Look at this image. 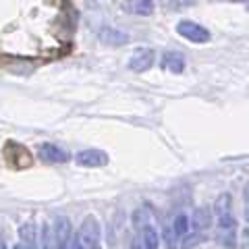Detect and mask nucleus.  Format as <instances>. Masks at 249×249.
Wrapping results in <instances>:
<instances>
[{
	"instance_id": "423d86ee",
	"label": "nucleus",
	"mask_w": 249,
	"mask_h": 249,
	"mask_svg": "<svg viewBox=\"0 0 249 249\" xmlns=\"http://www.w3.org/2000/svg\"><path fill=\"white\" fill-rule=\"evenodd\" d=\"M75 162L85 168H100L108 164V154L102 150H81L75 156Z\"/></svg>"
},
{
	"instance_id": "1a4fd4ad",
	"label": "nucleus",
	"mask_w": 249,
	"mask_h": 249,
	"mask_svg": "<svg viewBox=\"0 0 249 249\" xmlns=\"http://www.w3.org/2000/svg\"><path fill=\"white\" fill-rule=\"evenodd\" d=\"M212 224V212L208 208H196V212L191 216V231H206Z\"/></svg>"
},
{
	"instance_id": "f03ea898",
	"label": "nucleus",
	"mask_w": 249,
	"mask_h": 249,
	"mask_svg": "<svg viewBox=\"0 0 249 249\" xmlns=\"http://www.w3.org/2000/svg\"><path fill=\"white\" fill-rule=\"evenodd\" d=\"M177 34L181 37H185V40L193 42V44H206V42H210V31L204 25L196 23V21H178Z\"/></svg>"
},
{
	"instance_id": "f257e3e1",
	"label": "nucleus",
	"mask_w": 249,
	"mask_h": 249,
	"mask_svg": "<svg viewBox=\"0 0 249 249\" xmlns=\"http://www.w3.org/2000/svg\"><path fill=\"white\" fill-rule=\"evenodd\" d=\"M79 239L85 249H102V245H100L102 237H100V224L96 216H85L79 229Z\"/></svg>"
},
{
	"instance_id": "4be33fe9",
	"label": "nucleus",
	"mask_w": 249,
	"mask_h": 249,
	"mask_svg": "<svg viewBox=\"0 0 249 249\" xmlns=\"http://www.w3.org/2000/svg\"><path fill=\"white\" fill-rule=\"evenodd\" d=\"M13 249H27V247H25V245H23V243H17V245H15Z\"/></svg>"
},
{
	"instance_id": "2eb2a0df",
	"label": "nucleus",
	"mask_w": 249,
	"mask_h": 249,
	"mask_svg": "<svg viewBox=\"0 0 249 249\" xmlns=\"http://www.w3.org/2000/svg\"><path fill=\"white\" fill-rule=\"evenodd\" d=\"M40 245H42V249H56V241H54L50 224H42V241H40Z\"/></svg>"
},
{
	"instance_id": "a211bd4d",
	"label": "nucleus",
	"mask_w": 249,
	"mask_h": 249,
	"mask_svg": "<svg viewBox=\"0 0 249 249\" xmlns=\"http://www.w3.org/2000/svg\"><path fill=\"white\" fill-rule=\"evenodd\" d=\"M131 249H147V247L143 243V239L137 237V239H133V243H131Z\"/></svg>"
},
{
	"instance_id": "aec40b11",
	"label": "nucleus",
	"mask_w": 249,
	"mask_h": 249,
	"mask_svg": "<svg viewBox=\"0 0 249 249\" xmlns=\"http://www.w3.org/2000/svg\"><path fill=\"white\" fill-rule=\"evenodd\" d=\"M243 197H245V206H249V183L245 185V189H243Z\"/></svg>"
},
{
	"instance_id": "39448f33",
	"label": "nucleus",
	"mask_w": 249,
	"mask_h": 249,
	"mask_svg": "<svg viewBox=\"0 0 249 249\" xmlns=\"http://www.w3.org/2000/svg\"><path fill=\"white\" fill-rule=\"evenodd\" d=\"M156 62V52L152 48H137L129 58V69L135 73H145L150 71Z\"/></svg>"
},
{
	"instance_id": "9b49d317",
	"label": "nucleus",
	"mask_w": 249,
	"mask_h": 249,
	"mask_svg": "<svg viewBox=\"0 0 249 249\" xmlns=\"http://www.w3.org/2000/svg\"><path fill=\"white\" fill-rule=\"evenodd\" d=\"M142 239H143V243H145L147 249H158L160 247V235H158V231H156L152 224H145L143 227Z\"/></svg>"
},
{
	"instance_id": "7ed1b4c3",
	"label": "nucleus",
	"mask_w": 249,
	"mask_h": 249,
	"mask_svg": "<svg viewBox=\"0 0 249 249\" xmlns=\"http://www.w3.org/2000/svg\"><path fill=\"white\" fill-rule=\"evenodd\" d=\"M37 158L46 162V164H65V162L71 160V156H69V152L62 150V147H58L56 143L46 142V143L37 145Z\"/></svg>"
},
{
	"instance_id": "412c9836",
	"label": "nucleus",
	"mask_w": 249,
	"mask_h": 249,
	"mask_svg": "<svg viewBox=\"0 0 249 249\" xmlns=\"http://www.w3.org/2000/svg\"><path fill=\"white\" fill-rule=\"evenodd\" d=\"M245 222L249 224V206H245Z\"/></svg>"
},
{
	"instance_id": "dca6fc26",
	"label": "nucleus",
	"mask_w": 249,
	"mask_h": 249,
	"mask_svg": "<svg viewBox=\"0 0 249 249\" xmlns=\"http://www.w3.org/2000/svg\"><path fill=\"white\" fill-rule=\"evenodd\" d=\"M196 2L197 0H166V6L168 9H175V11H181V9H185V6H191Z\"/></svg>"
},
{
	"instance_id": "f8f14e48",
	"label": "nucleus",
	"mask_w": 249,
	"mask_h": 249,
	"mask_svg": "<svg viewBox=\"0 0 249 249\" xmlns=\"http://www.w3.org/2000/svg\"><path fill=\"white\" fill-rule=\"evenodd\" d=\"M170 227H173V231L177 232V237H187L189 235V231H191V220H189V216L187 214H178Z\"/></svg>"
},
{
	"instance_id": "9d476101",
	"label": "nucleus",
	"mask_w": 249,
	"mask_h": 249,
	"mask_svg": "<svg viewBox=\"0 0 249 249\" xmlns=\"http://www.w3.org/2000/svg\"><path fill=\"white\" fill-rule=\"evenodd\" d=\"M100 40L104 44H110V46H123L129 42V36L127 34H121V31H116L112 27H106L100 31Z\"/></svg>"
},
{
	"instance_id": "f3484780",
	"label": "nucleus",
	"mask_w": 249,
	"mask_h": 249,
	"mask_svg": "<svg viewBox=\"0 0 249 249\" xmlns=\"http://www.w3.org/2000/svg\"><path fill=\"white\" fill-rule=\"evenodd\" d=\"M164 239H166V243H168V249H175L177 247V232L173 231V227H166L164 231Z\"/></svg>"
},
{
	"instance_id": "4468645a",
	"label": "nucleus",
	"mask_w": 249,
	"mask_h": 249,
	"mask_svg": "<svg viewBox=\"0 0 249 249\" xmlns=\"http://www.w3.org/2000/svg\"><path fill=\"white\" fill-rule=\"evenodd\" d=\"M131 9H133L135 15L147 17V15L154 13V0H133V2H131Z\"/></svg>"
},
{
	"instance_id": "0eeeda50",
	"label": "nucleus",
	"mask_w": 249,
	"mask_h": 249,
	"mask_svg": "<svg viewBox=\"0 0 249 249\" xmlns=\"http://www.w3.org/2000/svg\"><path fill=\"white\" fill-rule=\"evenodd\" d=\"M19 237L23 241V245L27 249H42L40 239H37V229L34 222H25L19 227Z\"/></svg>"
},
{
	"instance_id": "ddd939ff",
	"label": "nucleus",
	"mask_w": 249,
	"mask_h": 249,
	"mask_svg": "<svg viewBox=\"0 0 249 249\" xmlns=\"http://www.w3.org/2000/svg\"><path fill=\"white\" fill-rule=\"evenodd\" d=\"M214 212H216V216H227V214H231V196H229V193H222V196L216 197Z\"/></svg>"
},
{
	"instance_id": "20e7f679",
	"label": "nucleus",
	"mask_w": 249,
	"mask_h": 249,
	"mask_svg": "<svg viewBox=\"0 0 249 249\" xmlns=\"http://www.w3.org/2000/svg\"><path fill=\"white\" fill-rule=\"evenodd\" d=\"M52 235H54V241H56V249H69L73 239L71 220L67 216H58L52 224Z\"/></svg>"
},
{
	"instance_id": "6e6552de",
	"label": "nucleus",
	"mask_w": 249,
	"mask_h": 249,
	"mask_svg": "<svg viewBox=\"0 0 249 249\" xmlns=\"http://www.w3.org/2000/svg\"><path fill=\"white\" fill-rule=\"evenodd\" d=\"M162 67L175 75L183 73L185 71V56L181 52H166L164 56H162Z\"/></svg>"
},
{
	"instance_id": "5701e85b",
	"label": "nucleus",
	"mask_w": 249,
	"mask_h": 249,
	"mask_svg": "<svg viewBox=\"0 0 249 249\" xmlns=\"http://www.w3.org/2000/svg\"><path fill=\"white\" fill-rule=\"evenodd\" d=\"M231 2H247V0H231Z\"/></svg>"
},
{
	"instance_id": "6ab92c4d",
	"label": "nucleus",
	"mask_w": 249,
	"mask_h": 249,
	"mask_svg": "<svg viewBox=\"0 0 249 249\" xmlns=\"http://www.w3.org/2000/svg\"><path fill=\"white\" fill-rule=\"evenodd\" d=\"M69 249H85L83 243H81V239H79V235H77L75 239H71V247H69Z\"/></svg>"
}]
</instances>
